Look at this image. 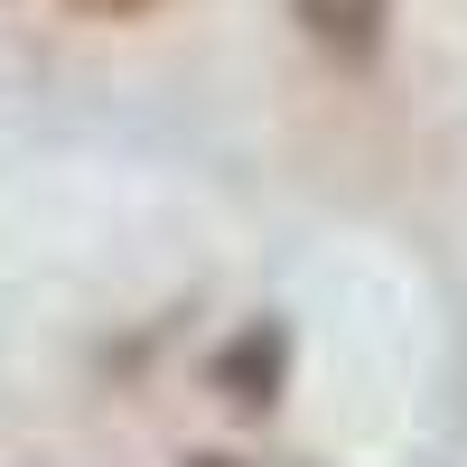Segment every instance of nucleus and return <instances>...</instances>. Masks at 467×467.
I'll list each match as a JSON object with an SVG mask.
<instances>
[{
    "instance_id": "1",
    "label": "nucleus",
    "mask_w": 467,
    "mask_h": 467,
    "mask_svg": "<svg viewBox=\"0 0 467 467\" xmlns=\"http://www.w3.org/2000/svg\"><path fill=\"white\" fill-rule=\"evenodd\" d=\"M281 374H290V337L271 327V318H253V327L215 356V393L244 402V411H271V402H281Z\"/></svg>"
},
{
    "instance_id": "2",
    "label": "nucleus",
    "mask_w": 467,
    "mask_h": 467,
    "mask_svg": "<svg viewBox=\"0 0 467 467\" xmlns=\"http://www.w3.org/2000/svg\"><path fill=\"white\" fill-rule=\"evenodd\" d=\"M290 10H299V28L318 37L327 57H346V66H365L374 37H383V0H290Z\"/></svg>"
},
{
    "instance_id": "3",
    "label": "nucleus",
    "mask_w": 467,
    "mask_h": 467,
    "mask_svg": "<svg viewBox=\"0 0 467 467\" xmlns=\"http://www.w3.org/2000/svg\"><path fill=\"white\" fill-rule=\"evenodd\" d=\"M75 10H94V19H131V10H150V0H75Z\"/></svg>"
},
{
    "instance_id": "4",
    "label": "nucleus",
    "mask_w": 467,
    "mask_h": 467,
    "mask_svg": "<svg viewBox=\"0 0 467 467\" xmlns=\"http://www.w3.org/2000/svg\"><path fill=\"white\" fill-rule=\"evenodd\" d=\"M187 467H224V458H187Z\"/></svg>"
}]
</instances>
